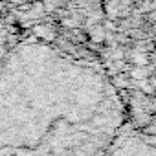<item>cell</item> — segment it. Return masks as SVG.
<instances>
[{
  "mask_svg": "<svg viewBox=\"0 0 156 156\" xmlns=\"http://www.w3.org/2000/svg\"><path fill=\"white\" fill-rule=\"evenodd\" d=\"M108 156H156V138L127 127Z\"/></svg>",
  "mask_w": 156,
  "mask_h": 156,
  "instance_id": "cell-2",
  "label": "cell"
},
{
  "mask_svg": "<svg viewBox=\"0 0 156 156\" xmlns=\"http://www.w3.org/2000/svg\"><path fill=\"white\" fill-rule=\"evenodd\" d=\"M119 8H121V2H119V0H105V13H107L108 17L119 15Z\"/></svg>",
  "mask_w": 156,
  "mask_h": 156,
  "instance_id": "cell-3",
  "label": "cell"
},
{
  "mask_svg": "<svg viewBox=\"0 0 156 156\" xmlns=\"http://www.w3.org/2000/svg\"><path fill=\"white\" fill-rule=\"evenodd\" d=\"M90 37H92V41L101 42V41L105 39V26H103V24H96V26H92V28H90Z\"/></svg>",
  "mask_w": 156,
  "mask_h": 156,
  "instance_id": "cell-4",
  "label": "cell"
},
{
  "mask_svg": "<svg viewBox=\"0 0 156 156\" xmlns=\"http://www.w3.org/2000/svg\"><path fill=\"white\" fill-rule=\"evenodd\" d=\"M127 129L119 98L73 66L0 77V156H108Z\"/></svg>",
  "mask_w": 156,
  "mask_h": 156,
  "instance_id": "cell-1",
  "label": "cell"
}]
</instances>
